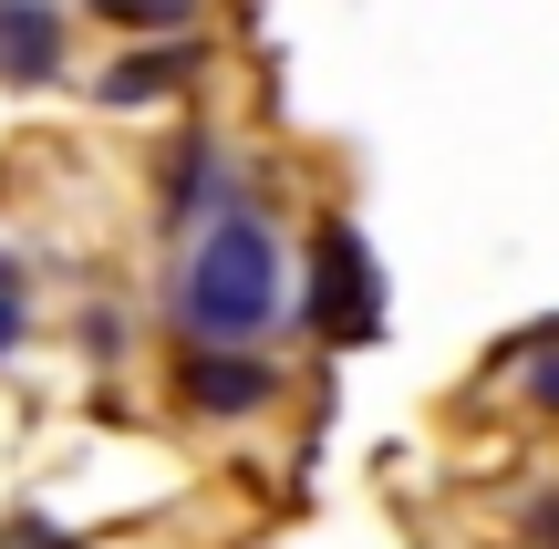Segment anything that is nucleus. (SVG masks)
Returning a JSON list of instances; mask_svg holds the SVG:
<instances>
[{
	"label": "nucleus",
	"mask_w": 559,
	"mask_h": 549,
	"mask_svg": "<svg viewBox=\"0 0 559 549\" xmlns=\"http://www.w3.org/2000/svg\"><path fill=\"white\" fill-rule=\"evenodd\" d=\"M228 198H239V187L218 177V145L187 135V145H177V166H166V187H156V207L187 228V218H207V207H228Z\"/></svg>",
	"instance_id": "obj_5"
},
{
	"label": "nucleus",
	"mask_w": 559,
	"mask_h": 549,
	"mask_svg": "<svg viewBox=\"0 0 559 549\" xmlns=\"http://www.w3.org/2000/svg\"><path fill=\"white\" fill-rule=\"evenodd\" d=\"M528 394H539V405L559 415V353H549V363H539V373H528Z\"/></svg>",
	"instance_id": "obj_9"
},
{
	"label": "nucleus",
	"mask_w": 559,
	"mask_h": 549,
	"mask_svg": "<svg viewBox=\"0 0 559 549\" xmlns=\"http://www.w3.org/2000/svg\"><path fill=\"white\" fill-rule=\"evenodd\" d=\"M539 539H549V549H559V498H549V518H539Z\"/></svg>",
	"instance_id": "obj_10"
},
{
	"label": "nucleus",
	"mask_w": 559,
	"mask_h": 549,
	"mask_svg": "<svg viewBox=\"0 0 559 549\" xmlns=\"http://www.w3.org/2000/svg\"><path fill=\"white\" fill-rule=\"evenodd\" d=\"M94 21H115V32H177L187 0H83Z\"/></svg>",
	"instance_id": "obj_7"
},
{
	"label": "nucleus",
	"mask_w": 559,
	"mask_h": 549,
	"mask_svg": "<svg viewBox=\"0 0 559 549\" xmlns=\"http://www.w3.org/2000/svg\"><path fill=\"white\" fill-rule=\"evenodd\" d=\"M21 353V260L0 249V363Z\"/></svg>",
	"instance_id": "obj_8"
},
{
	"label": "nucleus",
	"mask_w": 559,
	"mask_h": 549,
	"mask_svg": "<svg viewBox=\"0 0 559 549\" xmlns=\"http://www.w3.org/2000/svg\"><path fill=\"white\" fill-rule=\"evenodd\" d=\"M280 239H270V218L249 198H228V207H207V228H198V249L177 260V322L198 332V343H260V332L280 322Z\"/></svg>",
	"instance_id": "obj_1"
},
{
	"label": "nucleus",
	"mask_w": 559,
	"mask_h": 549,
	"mask_svg": "<svg viewBox=\"0 0 559 549\" xmlns=\"http://www.w3.org/2000/svg\"><path fill=\"white\" fill-rule=\"evenodd\" d=\"M62 73V11L52 0H0V83H52Z\"/></svg>",
	"instance_id": "obj_4"
},
{
	"label": "nucleus",
	"mask_w": 559,
	"mask_h": 549,
	"mask_svg": "<svg viewBox=\"0 0 559 549\" xmlns=\"http://www.w3.org/2000/svg\"><path fill=\"white\" fill-rule=\"evenodd\" d=\"M311 311H321V332H332V343H373V322H383V281H373V260H362L353 228H321Z\"/></svg>",
	"instance_id": "obj_2"
},
{
	"label": "nucleus",
	"mask_w": 559,
	"mask_h": 549,
	"mask_svg": "<svg viewBox=\"0 0 559 549\" xmlns=\"http://www.w3.org/2000/svg\"><path fill=\"white\" fill-rule=\"evenodd\" d=\"M177 384H187V405L198 415H260L270 405V363L249 343H187V363H177Z\"/></svg>",
	"instance_id": "obj_3"
},
{
	"label": "nucleus",
	"mask_w": 559,
	"mask_h": 549,
	"mask_svg": "<svg viewBox=\"0 0 559 549\" xmlns=\"http://www.w3.org/2000/svg\"><path fill=\"white\" fill-rule=\"evenodd\" d=\"M198 73V52L187 41H156V52H124L115 73H104V104H166V83Z\"/></svg>",
	"instance_id": "obj_6"
}]
</instances>
